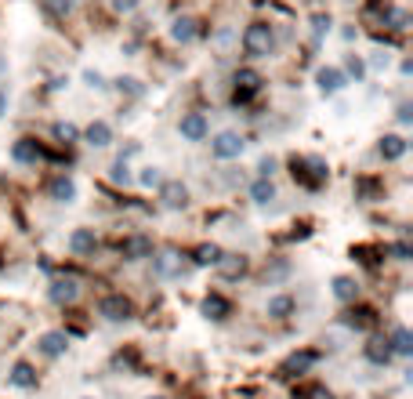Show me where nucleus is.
<instances>
[{
	"label": "nucleus",
	"instance_id": "obj_1",
	"mask_svg": "<svg viewBox=\"0 0 413 399\" xmlns=\"http://www.w3.org/2000/svg\"><path fill=\"white\" fill-rule=\"evenodd\" d=\"M272 48H276L272 26H265V22H254V26H247V33H243V51H247L250 58H269V55H272Z\"/></svg>",
	"mask_w": 413,
	"mask_h": 399
},
{
	"label": "nucleus",
	"instance_id": "obj_2",
	"mask_svg": "<svg viewBox=\"0 0 413 399\" xmlns=\"http://www.w3.org/2000/svg\"><path fill=\"white\" fill-rule=\"evenodd\" d=\"M290 171L301 185H309V189H319L326 182V163L319 156H294L290 160Z\"/></svg>",
	"mask_w": 413,
	"mask_h": 399
},
{
	"label": "nucleus",
	"instance_id": "obj_3",
	"mask_svg": "<svg viewBox=\"0 0 413 399\" xmlns=\"http://www.w3.org/2000/svg\"><path fill=\"white\" fill-rule=\"evenodd\" d=\"M232 80H236V106H239V102H247V98H254L261 91V83H265L261 73H254V69H236Z\"/></svg>",
	"mask_w": 413,
	"mask_h": 399
},
{
	"label": "nucleus",
	"instance_id": "obj_4",
	"mask_svg": "<svg viewBox=\"0 0 413 399\" xmlns=\"http://www.w3.org/2000/svg\"><path fill=\"white\" fill-rule=\"evenodd\" d=\"M210 149H214V156L232 160V156H239V153H243V138H239L236 131H222V135L214 138V145H210Z\"/></svg>",
	"mask_w": 413,
	"mask_h": 399
},
{
	"label": "nucleus",
	"instance_id": "obj_5",
	"mask_svg": "<svg viewBox=\"0 0 413 399\" xmlns=\"http://www.w3.org/2000/svg\"><path fill=\"white\" fill-rule=\"evenodd\" d=\"M98 312L105 320H130V302L123 298V294H109V298H102Z\"/></svg>",
	"mask_w": 413,
	"mask_h": 399
},
{
	"label": "nucleus",
	"instance_id": "obj_6",
	"mask_svg": "<svg viewBox=\"0 0 413 399\" xmlns=\"http://www.w3.org/2000/svg\"><path fill=\"white\" fill-rule=\"evenodd\" d=\"M178 128H182V138H189V142H200V138H207V131H210L203 113H185Z\"/></svg>",
	"mask_w": 413,
	"mask_h": 399
},
{
	"label": "nucleus",
	"instance_id": "obj_7",
	"mask_svg": "<svg viewBox=\"0 0 413 399\" xmlns=\"http://www.w3.org/2000/svg\"><path fill=\"white\" fill-rule=\"evenodd\" d=\"M160 200L167 207H185L189 203V189L182 182H160Z\"/></svg>",
	"mask_w": 413,
	"mask_h": 399
},
{
	"label": "nucleus",
	"instance_id": "obj_8",
	"mask_svg": "<svg viewBox=\"0 0 413 399\" xmlns=\"http://www.w3.org/2000/svg\"><path fill=\"white\" fill-rule=\"evenodd\" d=\"M11 156H15L18 163H36V160H40V145H36L33 138H18L15 149H11Z\"/></svg>",
	"mask_w": 413,
	"mask_h": 399
},
{
	"label": "nucleus",
	"instance_id": "obj_9",
	"mask_svg": "<svg viewBox=\"0 0 413 399\" xmlns=\"http://www.w3.org/2000/svg\"><path fill=\"white\" fill-rule=\"evenodd\" d=\"M316 80H319V88H323L326 95H334V91H341V88H344V73H341V69H334V66H330V69H319V76H316Z\"/></svg>",
	"mask_w": 413,
	"mask_h": 399
},
{
	"label": "nucleus",
	"instance_id": "obj_10",
	"mask_svg": "<svg viewBox=\"0 0 413 399\" xmlns=\"http://www.w3.org/2000/svg\"><path fill=\"white\" fill-rule=\"evenodd\" d=\"M69 247L76 250V255H91V250L98 247V240H95V233H91V229H76V233H73V240H69Z\"/></svg>",
	"mask_w": 413,
	"mask_h": 399
},
{
	"label": "nucleus",
	"instance_id": "obj_11",
	"mask_svg": "<svg viewBox=\"0 0 413 399\" xmlns=\"http://www.w3.org/2000/svg\"><path fill=\"white\" fill-rule=\"evenodd\" d=\"M196 33H200V29H196L192 18H178V22L170 26V36L178 40V44H189V40H196Z\"/></svg>",
	"mask_w": 413,
	"mask_h": 399
},
{
	"label": "nucleus",
	"instance_id": "obj_12",
	"mask_svg": "<svg viewBox=\"0 0 413 399\" xmlns=\"http://www.w3.org/2000/svg\"><path fill=\"white\" fill-rule=\"evenodd\" d=\"M229 302L222 298V294H207V302H203V312H207V316H214V320H225L229 316Z\"/></svg>",
	"mask_w": 413,
	"mask_h": 399
},
{
	"label": "nucleus",
	"instance_id": "obj_13",
	"mask_svg": "<svg viewBox=\"0 0 413 399\" xmlns=\"http://www.w3.org/2000/svg\"><path fill=\"white\" fill-rule=\"evenodd\" d=\"M149 250H152L149 236H130V240L123 243V258H145Z\"/></svg>",
	"mask_w": 413,
	"mask_h": 399
},
{
	"label": "nucleus",
	"instance_id": "obj_14",
	"mask_svg": "<svg viewBox=\"0 0 413 399\" xmlns=\"http://www.w3.org/2000/svg\"><path fill=\"white\" fill-rule=\"evenodd\" d=\"M402 153H406V142H402L399 135H388V138L381 142V156H384V160H399Z\"/></svg>",
	"mask_w": 413,
	"mask_h": 399
},
{
	"label": "nucleus",
	"instance_id": "obj_15",
	"mask_svg": "<svg viewBox=\"0 0 413 399\" xmlns=\"http://www.w3.org/2000/svg\"><path fill=\"white\" fill-rule=\"evenodd\" d=\"M109 138H113V131H109L105 120H95L91 128H87V142L91 145H109Z\"/></svg>",
	"mask_w": 413,
	"mask_h": 399
},
{
	"label": "nucleus",
	"instance_id": "obj_16",
	"mask_svg": "<svg viewBox=\"0 0 413 399\" xmlns=\"http://www.w3.org/2000/svg\"><path fill=\"white\" fill-rule=\"evenodd\" d=\"M381 22H384L388 29H406L409 18H406V11H399V8H388V4H384V11H381Z\"/></svg>",
	"mask_w": 413,
	"mask_h": 399
},
{
	"label": "nucleus",
	"instance_id": "obj_17",
	"mask_svg": "<svg viewBox=\"0 0 413 399\" xmlns=\"http://www.w3.org/2000/svg\"><path fill=\"white\" fill-rule=\"evenodd\" d=\"M51 196H55V200H62V203H69V200L76 196V185H73V178H55V185H51Z\"/></svg>",
	"mask_w": 413,
	"mask_h": 399
},
{
	"label": "nucleus",
	"instance_id": "obj_18",
	"mask_svg": "<svg viewBox=\"0 0 413 399\" xmlns=\"http://www.w3.org/2000/svg\"><path fill=\"white\" fill-rule=\"evenodd\" d=\"M250 196H254V203H269V200H276V189H272L269 178H257L250 185Z\"/></svg>",
	"mask_w": 413,
	"mask_h": 399
},
{
	"label": "nucleus",
	"instance_id": "obj_19",
	"mask_svg": "<svg viewBox=\"0 0 413 399\" xmlns=\"http://www.w3.org/2000/svg\"><path fill=\"white\" fill-rule=\"evenodd\" d=\"M51 298L55 302H73L76 298V283L73 280H55L51 283Z\"/></svg>",
	"mask_w": 413,
	"mask_h": 399
},
{
	"label": "nucleus",
	"instance_id": "obj_20",
	"mask_svg": "<svg viewBox=\"0 0 413 399\" xmlns=\"http://www.w3.org/2000/svg\"><path fill=\"white\" fill-rule=\"evenodd\" d=\"M217 262H222V247H214V243L196 247V265H217Z\"/></svg>",
	"mask_w": 413,
	"mask_h": 399
},
{
	"label": "nucleus",
	"instance_id": "obj_21",
	"mask_svg": "<svg viewBox=\"0 0 413 399\" xmlns=\"http://www.w3.org/2000/svg\"><path fill=\"white\" fill-rule=\"evenodd\" d=\"M40 345H43V352H48V356H58V352H62L65 345H69V341H65V334H58V330H55V334H43V341H40Z\"/></svg>",
	"mask_w": 413,
	"mask_h": 399
},
{
	"label": "nucleus",
	"instance_id": "obj_22",
	"mask_svg": "<svg viewBox=\"0 0 413 399\" xmlns=\"http://www.w3.org/2000/svg\"><path fill=\"white\" fill-rule=\"evenodd\" d=\"M356 290H359V287H356L352 280H348V276H337V280H334V294H337L341 302H352V298H356Z\"/></svg>",
	"mask_w": 413,
	"mask_h": 399
},
{
	"label": "nucleus",
	"instance_id": "obj_23",
	"mask_svg": "<svg viewBox=\"0 0 413 399\" xmlns=\"http://www.w3.org/2000/svg\"><path fill=\"white\" fill-rule=\"evenodd\" d=\"M294 309V302L287 298V294H279V298L269 302V316H287V312Z\"/></svg>",
	"mask_w": 413,
	"mask_h": 399
},
{
	"label": "nucleus",
	"instance_id": "obj_24",
	"mask_svg": "<svg viewBox=\"0 0 413 399\" xmlns=\"http://www.w3.org/2000/svg\"><path fill=\"white\" fill-rule=\"evenodd\" d=\"M217 265H222V272H225V276H239L247 262H243V258H232V255H229V258L222 255V262H217Z\"/></svg>",
	"mask_w": 413,
	"mask_h": 399
},
{
	"label": "nucleus",
	"instance_id": "obj_25",
	"mask_svg": "<svg viewBox=\"0 0 413 399\" xmlns=\"http://www.w3.org/2000/svg\"><path fill=\"white\" fill-rule=\"evenodd\" d=\"M55 138H58V142H76L80 131L73 128V123H55Z\"/></svg>",
	"mask_w": 413,
	"mask_h": 399
},
{
	"label": "nucleus",
	"instance_id": "obj_26",
	"mask_svg": "<svg viewBox=\"0 0 413 399\" xmlns=\"http://www.w3.org/2000/svg\"><path fill=\"white\" fill-rule=\"evenodd\" d=\"M11 381H15V385H33V370H29L26 363H18L15 374H11Z\"/></svg>",
	"mask_w": 413,
	"mask_h": 399
},
{
	"label": "nucleus",
	"instance_id": "obj_27",
	"mask_svg": "<svg viewBox=\"0 0 413 399\" xmlns=\"http://www.w3.org/2000/svg\"><path fill=\"white\" fill-rule=\"evenodd\" d=\"M43 8L55 11V15H69L73 11V0H43Z\"/></svg>",
	"mask_w": 413,
	"mask_h": 399
},
{
	"label": "nucleus",
	"instance_id": "obj_28",
	"mask_svg": "<svg viewBox=\"0 0 413 399\" xmlns=\"http://www.w3.org/2000/svg\"><path fill=\"white\" fill-rule=\"evenodd\" d=\"M316 360V352H304V356H294V360L287 363V370H304V367H309Z\"/></svg>",
	"mask_w": 413,
	"mask_h": 399
},
{
	"label": "nucleus",
	"instance_id": "obj_29",
	"mask_svg": "<svg viewBox=\"0 0 413 399\" xmlns=\"http://www.w3.org/2000/svg\"><path fill=\"white\" fill-rule=\"evenodd\" d=\"M395 352H409V334L406 330H395Z\"/></svg>",
	"mask_w": 413,
	"mask_h": 399
},
{
	"label": "nucleus",
	"instance_id": "obj_30",
	"mask_svg": "<svg viewBox=\"0 0 413 399\" xmlns=\"http://www.w3.org/2000/svg\"><path fill=\"white\" fill-rule=\"evenodd\" d=\"M142 185H160V175H156V167H145V171H142Z\"/></svg>",
	"mask_w": 413,
	"mask_h": 399
},
{
	"label": "nucleus",
	"instance_id": "obj_31",
	"mask_svg": "<svg viewBox=\"0 0 413 399\" xmlns=\"http://www.w3.org/2000/svg\"><path fill=\"white\" fill-rule=\"evenodd\" d=\"M348 69H352V76H356V80H363V76H366V66H363L359 58H352V62H348Z\"/></svg>",
	"mask_w": 413,
	"mask_h": 399
},
{
	"label": "nucleus",
	"instance_id": "obj_32",
	"mask_svg": "<svg viewBox=\"0 0 413 399\" xmlns=\"http://www.w3.org/2000/svg\"><path fill=\"white\" fill-rule=\"evenodd\" d=\"M135 4H138V0H113L116 11H135Z\"/></svg>",
	"mask_w": 413,
	"mask_h": 399
},
{
	"label": "nucleus",
	"instance_id": "obj_33",
	"mask_svg": "<svg viewBox=\"0 0 413 399\" xmlns=\"http://www.w3.org/2000/svg\"><path fill=\"white\" fill-rule=\"evenodd\" d=\"M326 29H330V18H326V15H316V33H326Z\"/></svg>",
	"mask_w": 413,
	"mask_h": 399
},
{
	"label": "nucleus",
	"instance_id": "obj_34",
	"mask_svg": "<svg viewBox=\"0 0 413 399\" xmlns=\"http://www.w3.org/2000/svg\"><path fill=\"white\" fill-rule=\"evenodd\" d=\"M4 106H8V98H4V95H0V113H4Z\"/></svg>",
	"mask_w": 413,
	"mask_h": 399
}]
</instances>
